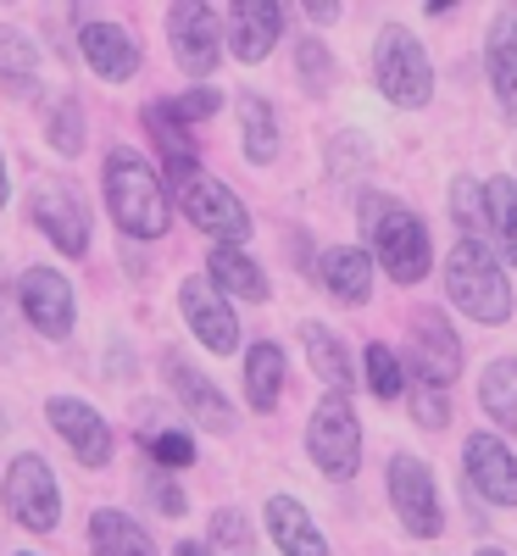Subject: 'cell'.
<instances>
[{
  "label": "cell",
  "instance_id": "1",
  "mask_svg": "<svg viewBox=\"0 0 517 556\" xmlns=\"http://www.w3.org/2000/svg\"><path fill=\"white\" fill-rule=\"evenodd\" d=\"M106 206L128 240H162L167 228V190L151 173V162L139 151H112L106 156Z\"/></svg>",
  "mask_w": 517,
  "mask_h": 556
},
{
  "label": "cell",
  "instance_id": "2",
  "mask_svg": "<svg viewBox=\"0 0 517 556\" xmlns=\"http://www.w3.org/2000/svg\"><path fill=\"white\" fill-rule=\"evenodd\" d=\"M362 228H367V240H373V251H379V262L395 285H417V278L429 273V256H434L429 228H423L401 201L362 195Z\"/></svg>",
  "mask_w": 517,
  "mask_h": 556
},
{
  "label": "cell",
  "instance_id": "3",
  "mask_svg": "<svg viewBox=\"0 0 517 556\" xmlns=\"http://www.w3.org/2000/svg\"><path fill=\"white\" fill-rule=\"evenodd\" d=\"M445 290L467 317H479V323H506L512 317V285L495 267L484 240H467V235L456 240V251L445 262Z\"/></svg>",
  "mask_w": 517,
  "mask_h": 556
},
{
  "label": "cell",
  "instance_id": "4",
  "mask_svg": "<svg viewBox=\"0 0 517 556\" xmlns=\"http://www.w3.org/2000/svg\"><path fill=\"white\" fill-rule=\"evenodd\" d=\"M373 73H379V89H384V101L395 106H429L434 96V73H429V56H423V45L406 34V28H384L379 34V51H373Z\"/></svg>",
  "mask_w": 517,
  "mask_h": 556
},
{
  "label": "cell",
  "instance_id": "5",
  "mask_svg": "<svg viewBox=\"0 0 517 556\" xmlns=\"http://www.w3.org/2000/svg\"><path fill=\"white\" fill-rule=\"evenodd\" d=\"M28 217L39 223V235L51 240L56 251H67V256L89 251V206H84V195L73 190L67 178H34Z\"/></svg>",
  "mask_w": 517,
  "mask_h": 556
},
{
  "label": "cell",
  "instance_id": "6",
  "mask_svg": "<svg viewBox=\"0 0 517 556\" xmlns=\"http://www.w3.org/2000/svg\"><path fill=\"white\" fill-rule=\"evenodd\" d=\"M306 451L328 479H351L356 462H362V424L345 395H328L312 412V429H306Z\"/></svg>",
  "mask_w": 517,
  "mask_h": 556
},
{
  "label": "cell",
  "instance_id": "7",
  "mask_svg": "<svg viewBox=\"0 0 517 556\" xmlns=\"http://www.w3.org/2000/svg\"><path fill=\"white\" fill-rule=\"evenodd\" d=\"M7 513L34 529V534H51L56 518H62V495H56V479L39 456H17L12 473H7Z\"/></svg>",
  "mask_w": 517,
  "mask_h": 556
},
{
  "label": "cell",
  "instance_id": "8",
  "mask_svg": "<svg viewBox=\"0 0 517 556\" xmlns=\"http://www.w3.org/2000/svg\"><path fill=\"white\" fill-rule=\"evenodd\" d=\"M178 201H184V217H190L201 235H212L217 245H234V240L251 235V212L234 201L217 178H206V173H196L190 184H184Z\"/></svg>",
  "mask_w": 517,
  "mask_h": 556
},
{
  "label": "cell",
  "instance_id": "9",
  "mask_svg": "<svg viewBox=\"0 0 517 556\" xmlns=\"http://www.w3.org/2000/svg\"><path fill=\"white\" fill-rule=\"evenodd\" d=\"M167 39H173V56L184 73L206 78L217 67V12L206 7V0H178V7L167 12Z\"/></svg>",
  "mask_w": 517,
  "mask_h": 556
},
{
  "label": "cell",
  "instance_id": "10",
  "mask_svg": "<svg viewBox=\"0 0 517 556\" xmlns=\"http://www.w3.org/2000/svg\"><path fill=\"white\" fill-rule=\"evenodd\" d=\"M178 306H184V323H190L196 340H201L212 356H234V351H240V323H234V312L223 306V295H217L212 278H184Z\"/></svg>",
  "mask_w": 517,
  "mask_h": 556
},
{
  "label": "cell",
  "instance_id": "11",
  "mask_svg": "<svg viewBox=\"0 0 517 556\" xmlns=\"http://www.w3.org/2000/svg\"><path fill=\"white\" fill-rule=\"evenodd\" d=\"M390 501L412 534L434 540L440 534V495H434V473L417 456H395L390 462Z\"/></svg>",
  "mask_w": 517,
  "mask_h": 556
},
{
  "label": "cell",
  "instance_id": "12",
  "mask_svg": "<svg viewBox=\"0 0 517 556\" xmlns=\"http://www.w3.org/2000/svg\"><path fill=\"white\" fill-rule=\"evenodd\" d=\"M412 356H417V374H423V384H429V390H440V384H451L462 374V340L451 334L445 312L423 306L412 317Z\"/></svg>",
  "mask_w": 517,
  "mask_h": 556
},
{
  "label": "cell",
  "instance_id": "13",
  "mask_svg": "<svg viewBox=\"0 0 517 556\" xmlns=\"http://www.w3.org/2000/svg\"><path fill=\"white\" fill-rule=\"evenodd\" d=\"M467 484H474L490 506H517V456L495 440V434H474L462 451Z\"/></svg>",
  "mask_w": 517,
  "mask_h": 556
},
{
  "label": "cell",
  "instance_id": "14",
  "mask_svg": "<svg viewBox=\"0 0 517 556\" xmlns=\"http://www.w3.org/2000/svg\"><path fill=\"white\" fill-rule=\"evenodd\" d=\"M45 417H51V429L73 445V456L84 462V468H106V462H112V429L101 424V412H96V406L56 395L51 406H45Z\"/></svg>",
  "mask_w": 517,
  "mask_h": 556
},
{
  "label": "cell",
  "instance_id": "15",
  "mask_svg": "<svg viewBox=\"0 0 517 556\" xmlns=\"http://www.w3.org/2000/svg\"><path fill=\"white\" fill-rule=\"evenodd\" d=\"M23 312L39 334H73V285L56 273V267H28L23 273Z\"/></svg>",
  "mask_w": 517,
  "mask_h": 556
},
{
  "label": "cell",
  "instance_id": "16",
  "mask_svg": "<svg viewBox=\"0 0 517 556\" xmlns=\"http://www.w3.org/2000/svg\"><path fill=\"white\" fill-rule=\"evenodd\" d=\"M162 367H167L173 395H178L184 406H190L212 434H228V429H234V412H228V401H223V390H217V384H206V379H201L196 367L178 356V351H162Z\"/></svg>",
  "mask_w": 517,
  "mask_h": 556
},
{
  "label": "cell",
  "instance_id": "17",
  "mask_svg": "<svg viewBox=\"0 0 517 556\" xmlns=\"http://www.w3.org/2000/svg\"><path fill=\"white\" fill-rule=\"evenodd\" d=\"M78 51H84L89 67H96L101 78H112V84L117 78H134V67H139V45L117 23H84L78 28Z\"/></svg>",
  "mask_w": 517,
  "mask_h": 556
},
{
  "label": "cell",
  "instance_id": "18",
  "mask_svg": "<svg viewBox=\"0 0 517 556\" xmlns=\"http://www.w3.org/2000/svg\"><path fill=\"white\" fill-rule=\"evenodd\" d=\"M278 28H285V12L273 0H240L228 17V45L240 62H262L273 45H278Z\"/></svg>",
  "mask_w": 517,
  "mask_h": 556
},
{
  "label": "cell",
  "instance_id": "19",
  "mask_svg": "<svg viewBox=\"0 0 517 556\" xmlns=\"http://www.w3.org/2000/svg\"><path fill=\"white\" fill-rule=\"evenodd\" d=\"M267 529H273V540H278V551H285V556H328L323 534L306 518V506L290 501V495H273L267 501Z\"/></svg>",
  "mask_w": 517,
  "mask_h": 556
},
{
  "label": "cell",
  "instance_id": "20",
  "mask_svg": "<svg viewBox=\"0 0 517 556\" xmlns=\"http://www.w3.org/2000/svg\"><path fill=\"white\" fill-rule=\"evenodd\" d=\"M146 128H151V139L162 146V162H167V173L178 178V184H190L201 167V151H196V139H190V128H184L167 106H146Z\"/></svg>",
  "mask_w": 517,
  "mask_h": 556
},
{
  "label": "cell",
  "instance_id": "21",
  "mask_svg": "<svg viewBox=\"0 0 517 556\" xmlns=\"http://www.w3.org/2000/svg\"><path fill=\"white\" fill-rule=\"evenodd\" d=\"M323 285H328V295H340L345 306H362L373 295V262H367V251H356V245L323 251Z\"/></svg>",
  "mask_w": 517,
  "mask_h": 556
},
{
  "label": "cell",
  "instance_id": "22",
  "mask_svg": "<svg viewBox=\"0 0 517 556\" xmlns=\"http://www.w3.org/2000/svg\"><path fill=\"white\" fill-rule=\"evenodd\" d=\"M89 540H96V556H156L151 534L139 529L128 513H112V506L89 518Z\"/></svg>",
  "mask_w": 517,
  "mask_h": 556
},
{
  "label": "cell",
  "instance_id": "23",
  "mask_svg": "<svg viewBox=\"0 0 517 556\" xmlns=\"http://www.w3.org/2000/svg\"><path fill=\"white\" fill-rule=\"evenodd\" d=\"M212 285L217 290H228V295H240V301H267V278H262V267L245 256V251H234V245H217L212 251Z\"/></svg>",
  "mask_w": 517,
  "mask_h": 556
},
{
  "label": "cell",
  "instance_id": "24",
  "mask_svg": "<svg viewBox=\"0 0 517 556\" xmlns=\"http://www.w3.org/2000/svg\"><path fill=\"white\" fill-rule=\"evenodd\" d=\"M490 78L501 89V106L517 117V12H501L490 34Z\"/></svg>",
  "mask_w": 517,
  "mask_h": 556
},
{
  "label": "cell",
  "instance_id": "25",
  "mask_svg": "<svg viewBox=\"0 0 517 556\" xmlns=\"http://www.w3.org/2000/svg\"><path fill=\"white\" fill-rule=\"evenodd\" d=\"M278 384H285V351L273 340L251 345V362H245V395L256 412H273L278 406Z\"/></svg>",
  "mask_w": 517,
  "mask_h": 556
},
{
  "label": "cell",
  "instance_id": "26",
  "mask_svg": "<svg viewBox=\"0 0 517 556\" xmlns=\"http://www.w3.org/2000/svg\"><path fill=\"white\" fill-rule=\"evenodd\" d=\"M301 340H306V351H312L317 379H323V384H335V395H345V390H351V356H345V345L328 334L323 323H306Z\"/></svg>",
  "mask_w": 517,
  "mask_h": 556
},
{
  "label": "cell",
  "instance_id": "27",
  "mask_svg": "<svg viewBox=\"0 0 517 556\" xmlns=\"http://www.w3.org/2000/svg\"><path fill=\"white\" fill-rule=\"evenodd\" d=\"M479 395H484V412L495 417L501 429H517V362L512 356H501V362L484 367Z\"/></svg>",
  "mask_w": 517,
  "mask_h": 556
},
{
  "label": "cell",
  "instance_id": "28",
  "mask_svg": "<svg viewBox=\"0 0 517 556\" xmlns=\"http://www.w3.org/2000/svg\"><path fill=\"white\" fill-rule=\"evenodd\" d=\"M484 212H490V235L501 240V256L517 262V184L512 178L484 184Z\"/></svg>",
  "mask_w": 517,
  "mask_h": 556
},
{
  "label": "cell",
  "instance_id": "29",
  "mask_svg": "<svg viewBox=\"0 0 517 556\" xmlns=\"http://www.w3.org/2000/svg\"><path fill=\"white\" fill-rule=\"evenodd\" d=\"M240 128H245V156L267 167L278 156V128H273V106L262 96H240Z\"/></svg>",
  "mask_w": 517,
  "mask_h": 556
},
{
  "label": "cell",
  "instance_id": "30",
  "mask_svg": "<svg viewBox=\"0 0 517 556\" xmlns=\"http://www.w3.org/2000/svg\"><path fill=\"white\" fill-rule=\"evenodd\" d=\"M367 390L379 395V401H395L401 395V356L384 351V345H367Z\"/></svg>",
  "mask_w": 517,
  "mask_h": 556
},
{
  "label": "cell",
  "instance_id": "31",
  "mask_svg": "<svg viewBox=\"0 0 517 556\" xmlns=\"http://www.w3.org/2000/svg\"><path fill=\"white\" fill-rule=\"evenodd\" d=\"M212 545H217V556H256L251 523H245L240 513H217V518H212Z\"/></svg>",
  "mask_w": 517,
  "mask_h": 556
},
{
  "label": "cell",
  "instance_id": "32",
  "mask_svg": "<svg viewBox=\"0 0 517 556\" xmlns=\"http://www.w3.org/2000/svg\"><path fill=\"white\" fill-rule=\"evenodd\" d=\"M51 146H56V151H73V156L84 151V112H78V101H67V96L51 106Z\"/></svg>",
  "mask_w": 517,
  "mask_h": 556
},
{
  "label": "cell",
  "instance_id": "33",
  "mask_svg": "<svg viewBox=\"0 0 517 556\" xmlns=\"http://www.w3.org/2000/svg\"><path fill=\"white\" fill-rule=\"evenodd\" d=\"M0 73L7 78H28L34 73V39L23 28H7V23H0Z\"/></svg>",
  "mask_w": 517,
  "mask_h": 556
},
{
  "label": "cell",
  "instance_id": "34",
  "mask_svg": "<svg viewBox=\"0 0 517 556\" xmlns=\"http://www.w3.org/2000/svg\"><path fill=\"white\" fill-rule=\"evenodd\" d=\"M451 212H456V223L467 228V240H479V228L490 223V212H484V195L474 190V184H456V190H451Z\"/></svg>",
  "mask_w": 517,
  "mask_h": 556
},
{
  "label": "cell",
  "instance_id": "35",
  "mask_svg": "<svg viewBox=\"0 0 517 556\" xmlns=\"http://www.w3.org/2000/svg\"><path fill=\"white\" fill-rule=\"evenodd\" d=\"M295 62H301V73H306V89H312V96H323L328 78H335V62H328V51H323L317 39H301V45H295Z\"/></svg>",
  "mask_w": 517,
  "mask_h": 556
},
{
  "label": "cell",
  "instance_id": "36",
  "mask_svg": "<svg viewBox=\"0 0 517 556\" xmlns=\"http://www.w3.org/2000/svg\"><path fill=\"white\" fill-rule=\"evenodd\" d=\"M178 123H201V117H212L217 106H223V96L217 89H190V96H178V101H162Z\"/></svg>",
  "mask_w": 517,
  "mask_h": 556
},
{
  "label": "cell",
  "instance_id": "37",
  "mask_svg": "<svg viewBox=\"0 0 517 556\" xmlns=\"http://www.w3.org/2000/svg\"><path fill=\"white\" fill-rule=\"evenodd\" d=\"M146 451H151L156 462H167V468H190V462H196L190 434H151V440H146Z\"/></svg>",
  "mask_w": 517,
  "mask_h": 556
},
{
  "label": "cell",
  "instance_id": "38",
  "mask_svg": "<svg viewBox=\"0 0 517 556\" xmlns=\"http://www.w3.org/2000/svg\"><path fill=\"white\" fill-rule=\"evenodd\" d=\"M412 417H417L423 429H445L451 406H445V395H440V390H429V384H423V390H417V401H412Z\"/></svg>",
  "mask_w": 517,
  "mask_h": 556
},
{
  "label": "cell",
  "instance_id": "39",
  "mask_svg": "<svg viewBox=\"0 0 517 556\" xmlns=\"http://www.w3.org/2000/svg\"><path fill=\"white\" fill-rule=\"evenodd\" d=\"M156 506H162L167 518H178V513H184V495H178L173 484H156Z\"/></svg>",
  "mask_w": 517,
  "mask_h": 556
},
{
  "label": "cell",
  "instance_id": "40",
  "mask_svg": "<svg viewBox=\"0 0 517 556\" xmlns=\"http://www.w3.org/2000/svg\"><path fill=\"white\" fill-rule=\"evenodd\" d=\"M312 17H317V23H335L340 7H328V0H312Z\"/></svg>",
  "mask_w": 517,
  "mask_h": 556
},
{
  "label": "cell",
  "instance_id": "41",
  "mask_svg": "<svg viewBox=\"0 0 517 556\" xmlns=\"http://www.w3.org/2000/svg\"><path fill=\"white\" fill-rule=\"evenodd\" d=\"M173 556H206V551H201V545H178Z\"/></svg>",
  "mask_w": 517,
  "mask_h": 556
},
{
  "label": "cell",
  "instance_id": "42",
  "mask_svg": "<svg viewBox=\"0 0 517 556\" xmlns=\"http://www.w3.org/2000/svg\"><path fill=\"white\" fill-rule=\"evenodd\" d=\"M0 206H7V162H0Z\"/></svg>",
  "mask_w": 517,
  "mask_h": 556
},
{
  "label": "cell",
  "instance_id": "43",
  "mask_svg": "<svg viewBox=\"0 0 517 556\" xmlns=\"http://www.w3.org/2000/svg\"><path fill=\"white\" fill-rule=\"evenodd\" d=\"M479 556H506V551H479Z\"/></svg>",
  "mask_w": 517,
  "mask_h": 556
}]
</instances>
